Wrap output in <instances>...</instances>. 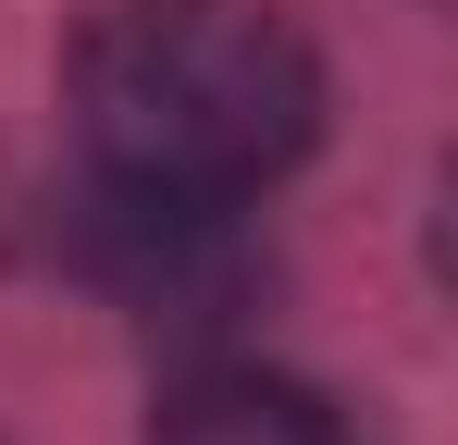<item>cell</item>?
<instances>
[{
    "mask_svg": "<svg viewBox=\"0 0 458 445\" xmlns=\"http://www.w3.org/2000/svg\"><path fill=\"white\" fill-rule=\"evenodd\" d=\"M149 445H372V433H360L322 383H298V371L211 359V371H186V383H161Z\"/></svg>",
    "mask_w": 458,
    "mask_h": 445,
    "instance_id": "cell-2",
    "label": "cell"
},
{
    "mask_svg": "<svg viewBox=\"0 0 458 445\" xmlns=\"http://www.w3.org/2000/svg\"><path fill=\"white\" fill-rule=\"evenodd\" d=\"M322 124V63L273 0H99L75 38V137L137 211H224Z\"/></svg>",
    "mask_w": 458,
    "mask_h": 445,
    "instance_id": "cell-1",
    "label": "cell"
}]
</instances>
